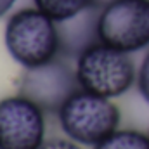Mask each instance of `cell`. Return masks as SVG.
<instances>
[{
	"label": "cell",
	"mask_w": 149,
	"mask_h": 149,
	"mask_svg": "<svg viewBox=\"0 0 149 149\" xmlns=\"http://www.w3.org/2000/svg\"><path fill=\"white\" fill-rule=\"evenodd\" d=\"M3 43L24 70L47 64L61 54L57 23L37 7L21 9L7 19Z\"/></svg>",
	"instance_id": "6da1fadb"
},
{
	"label": "cell",
	"mask_w": 149,
	"mask_h": 149,
	"mask_svg": "<svg viewBox=\"0 0 149 149\" xmlns=\"http://www.w3.org/2000/svg\"><path fill=\"white\" fill-rule=\"evenodd\" d=\"M74 71L83 90L108 99L123 95L137 80L130 54L102 42L90 45L76 57Z\"/></svg>",
	"instance_id": "7a4b0ae2"
},
{
	"label": "cell",
	"mask_w": 149,
	"mask_h": 149,
	"mask_svg": "<svg viewBox=\"0 0 149 149\" xmlns=\"http://www.w3.org/2000/svg\"><path fill=\"white\" fill-rule=\"evenodd\" d=\"M61 130L83 146H97L120 128L121 113L111 99L80 88L57 111Z\"/></svg>",
	"instance_id": "3957f363"
},
{
	"label": "cell",
	"mask_w": 149,
	"mask_h": 149,
	"mask_svg": "<svg viewBox=\"0 0 149 149\" xmlns=\"http://www.w3.org/2000/svg\"><path fill=\"white\" fill-rule=\"evenodd\" d=\"M99 42L134 54L149 47V0H111L99 12Z\"/></svg>",
	"instance_id": "277c9868"
},
{
	"label": "cell",
	"mask_w": 149,
	"mask_h": 149,
	"mask_svg": "<svg viewBox=\"0 0 149 149\" xmlns=\"http://www.w3.org/2000/svg\"><path fill=\"white\" fill-rule=\"evenodd\" d=\"M80 88L74 68L61 57L24 70L19 81V94L38 104L45 113H57Z\"/></svg>",
	"instance_id": "5b68a950"
},
{
	"label": "cell",
	"mask_w": 149,
	"mask_h": 149,
	"mask_svg": "<svg viewBox=\"0 0 149 149\" xmlns=\"http://www.w3.org/2000/svg\"><path fill=\"white\" fill-rule=\"evenodd\" d=\"M45 111L17 94L0 99V149H38L45 142Z\"/></svg>",
	"instance_id": "8992f818"
},
{
	"label": "cell",
	"mask_w": 149,
	"mask_h": 149,
	"mask_svg": "<svg viewBox=\"0 0 149 149\" xmlns=\"http://www.w3.org/2000/svg\"><path fill=\"white\" fill-rule=\"evenodd\" d=\"M99 12L101 7H90L74 17L57 23L61 54L64 57H78L85 49L99 42Z\"/></svg>",
	"instance_id": "52a82bcc"
},
{
	"label": "cell",
	"mask_w": 149,
	"mask_h": 149,
	"mask_svg": "<svg viewBox=\"0 0 149 149\" xmlns=\"http://www.w3.org/2000/svg\"><path fill=\"white\" fill-rule=\"evenodd\" d=\"M33 2L37 9H40L56 23L74 17L76 14L90 7H97L95 0H33Z\"/></svg>",
	"instance_id": "ba28073f"
},
{
	"label": "cell",
	"mask_w": 149,
	"mask_h": 149,
	"mask_svg": "<svg viewBox=\"0 0 149 149\" xmlns=\"http://www.w3.org/2000/svg\"><path fill=\"white\" fill-rule=\"evenodd\" d=\"M94 149H149V134L134 128H118L109 137L94 146Z\"/></svg>",
	"instance_id": "9c48e42d"
},
{
	"label": "cell",
	"mask_w": 149,
	"mask_h": 149,
	"mask_svg": "<svg viewBox=\"0 0 149 149\" xmlns=\"http://www.w3.org/2000/svg\"><path fill=\"white\" fill-rule=\"evenodd\" d=\"M137 88H139V94L142 95V99L149 104V50L144 54L142 61H141V66L137 70Z\"/></svg>",
	"instance_id": "30bf717a"
},
{
	"label": "cell",
	"mask_w": 149,
	"mask_h": 149,
	"mask_svg": "<svg viewBox=\"0 0 149 149\" xmlns=\"http://www.w3.org/2000/svg\"><path fill=\"white\" fill-rule=\"evenodd\" d=\"M38 149H81V148H80L78 142L71 141L70 137H68V139L52 137V139H45V142H43Z\"/></svg>",
	"instance_id": "8fae6325"
},
{
	"label": "cell",
	"mask_w": 149,
	"mask_h": 149,
	"mask_svg": "<svg viewBox=\"0 0 149 149\" xmlns=\"http://www.w3.org/2000/svg\"><path fill=\"white\" fill-rule=\"evenodd\" d=\"M16 0H0V19L9 14V10L14 7Z\"/></svg>",
	"instance_id": "7c38bea8"
},
{
	"label": "cell",
	"mask_w": 149,
	"mask_h": 149,
	"mask_svg": "<svg viewBox=\"0 0 149 149\" xmlns=\"http://www.w3.org/2000/svg\"><path fill=\"white\" fill-rule=\"evenodd\" d=\"M108 2H111V0H95V3H97V7H102V5H106Z\"/></svg>",
	"instance_id": "4fadbf2b"
}]
</instances>
